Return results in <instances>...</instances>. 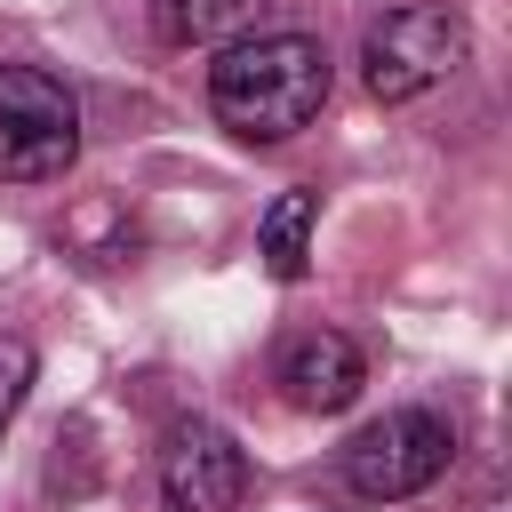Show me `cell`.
Here are the masks:
<instances>
[{
  "label": "cell",
  "instance_id": "obj_1",
  "mask_svg": "<svg viewBox=\"0 0 512 512\" xmlns=\"http://www.w3.org/2000/svg\"><path fill=\"white\" fill-rule=\"evenodd\" d=\"M328 88H336V64L312 32H248L208 64V104L240 144H288L296 128L320 120Z\"/></svg>",
  "mask_w": 512,
  "mask_h": 512
},
{
  "label": "cell",
  "instance_id": "obj_2",
  "mask_svg": "<svg viewBox=\"0 0 512 512\" xmlns=\"http://www.w3.org/2000/svg\"><path fill=\"white\" fill-rule=\"evenodd\" d=\"M464 56H472V24L448 0H400L360 32V80L376 104H408V96L440 88Z\"/></svg>",
  "mask_w": 512,
  "mask_h": 512
},
{
  "label": "cell",
  "instance_id": "obj_3",
  "mask_svg": "<svg viewBox=\"0 0 512 512\" xmlns=\"http://www.w3.org/2000/svg\"><path fill=\"white\" fill-rule=\"evenodd\" d=\"M80 160V96L40 64H0V176L48 184Z\"/></svg>",
  "mask_w": 512,
  "mask_h": 512
},
{
  "label": "cell",
  "instance_id": "obj_4",
  "mask_svg": "<svg viewBox=\"0 0 512 512\" xmlns=\"http://www.w3.org/2000/svg\"><path fill=\"white\" fill-rule=\"evenodd\" d=\"M448 456H456L448 416H432V408H392V416H376V424H360V432L344 440V488H352L360 504H400V496H424V488L448 472Z\"/></svg>",
  "mask_w": 512,
  "mask_h": 512
},
{
  "label": "cell",
  "instance_id": "obj_5",
  "mask_svg": "<svg viewBox=\"0 0 512 512\" xmlns=\"http://www.w3.org/2000/svg\"><path fill=\"white\" fill-rule=\"evenodd\" d=\"M160 496L168 512H240L248 496V456L224 424H176L160 456Z\"/></svg>",
  "mask_w": 512,
  "mask_h": 512
},
{
  "label": "cell",
  "instance_id": "obj_6",
  "mask_svg": "<svg viewBox=\"0 0 512 512\" xmlns=\"http://www.w3.org/2000/svg\"><path fill=\"white\" fill-rule=\"evenodd\" d=\"M272 384L288 392V408H304V416H336V408H352V400H360L368 360H360V344H352V336H336V328H304V336H288V344H280Z\"/></svg>",
  "mask_w": 512,
  "mask_h": 512
},
{
  "label": "cell",
  "instance_id": "obj_7",
  "mask_svg": "<svg viewBox=\"0 0 512 512\" xmlns=\"http://www.w3.org/2000/svg\"><path fill=\"white\" fill-rule=\"evenodd\" d=\"M280 0H152V32L168 48H232L248 32H272Z\"/></svg>",
  "mask_w": 512,
  "mask_h": 512
},
{
  "label": "cell",
  "instance_id": "obj_8",
  "mask_svg": "<svg viewBox=\"0 0 512 512\" xmlns=\"http://www.w3.org/2000/svg\"><path fill=\"white\" fill-rule=\"evenodd\" d=\"M312 216H320L312 192H280V200L264 208V224H256V256H264L272 280H304V264H312Z\"/></svg>",
  "mask_w": 512,
  "mask_h": 512
},
{
  "label": "cell",
  "instance_id": "obj_9",
  "mask_svg": "<svg viewBox=\"0 0 512 512\" xmlns=\"http://www.w3.org/2000/svg\"><path fill=\"white\" fill-rule=\"evenodd\" d=\"M24 392H32V344L24 336H0V432L16 424Z\"/></svg>",
  "mask_w": 512,
  "mask_h": 512
}]
</instances>
